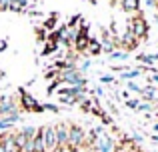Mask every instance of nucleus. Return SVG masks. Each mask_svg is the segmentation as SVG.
<instances>
[{"label": "nucleus", "mask_w": 158, "mask_h": 152, "mask_svg": "<svg viewBox=\"0 0 158 152\" xmlns=\"http://www.w3.org/2000/svg\"><path fill=\"white\" fill-rule=\"evenodd\" d=\"M56 24H58V14H56V12H52V14L48 16L46 20H44L42 28H44L46 32H52V30H56Z\"/></svg>", "instance_id": "17"}, {"label": "nucleus", "mask_w": 158, "mask_h": 152, "mask_svg": "<svg viewBox=\"0 0 158 152\" xmlns=\"http://www.w3.org/2000/svg\"><path fill=\"white\" fill-rule=\"evenodd\" d=\"M136 110H138V112H152V110H156V104H150V102H140Z\"/></svg>", "instance_id": "22"}, {"label": "nucleus", "mask_w": 158, "mask_h": 152, "mask_svg": "<svg viewBox=\"0 0 158 152\" xmlns=\"http://www.w3.org/2000/svg\"><path fill=\"white\" fill-rule=\"evenodd\" d=\"M42 108H44V110H48V112H54V114H56V112H60V108H58L56 104H50V102L42 104Z\"/></svg>", "instance_id": "25"}, {"label": "nucleus", "mask_w": 158, "mask_h": 152, "mask_svg": "<svg viewBox=\"0 0 158 152\" xmlns=\"http://www.w3.org/2000/svg\"><path fill=\"white\" fill-rule=\"evenodd\" d=\"M0 142H2L6 152H16V144H14V132H4L0 134Z\"/></svg>", "instance_id": "13"}, {"label": "nucleus", "mask_w": 158, "mask_h": 152, "mask_svg": "<svg viewBox=\"0 0 158 152\" xmlns=\"http://www.w3.org/2000/svg\"><path fill=\"white\" fill-rule=\"evenodd\" d=\"M44 78H48V80H58V70H54V68H50V70L44 74Z\"/></svg>", "instance_id": "28"}, {"label": "nucleus", "mask_w": 158, "mask_h": 152, "mask_svg": "<svg viewBox=\"0 0 158 152\" xmlns=\"http://www.w3.org/2000/svg\"><path fill=\"white\" fill-rule=\"evenodd\" d=\"M156 12H158V2H156Z\"/></svg>", "instance_id": "40"}, {"label": "nucleus", "mask_w": 158, "mask_h": 152, "mask_svg": "<svg viewBox=\"0 0 158 152\" xmlns=\"http://www.w3.org/2000/svg\"><path fill=\"white\" fill-rule=\"evenodd\" d=\"M32 152H46V146H44V126L38 128L36 136L32 138Z\"/></svg>", "instance_id": "12"}, {"label": "nucleus", "mask_w": 158, "mask_h": 152, "mask_svg": "<svg viewBox=\"0 0 158 152\" xmlns=\"http://www.w3.org/2000/svg\"><path fill=\"white\" fill-rule=\"evenodd\" d=\"M0 108H2V116L14 112V110H20L18 98H14V96H0Z\"/></svg>", "instance_id": "9"}, {"label": "nucleus", "mask_w": 158, "mask_h": 152, "mask_svg": "<svg viewBox=\"0 0 158 152\" xmlns=\"http://www.w3.org/2000/svg\"><path fill=\"white\" fill-rule=\"evenodd\" d=\"M90 38H92L90 34H80V32H78V38L74 40V48H76V52H86Z\"/></svg>", "instance_id": "14"}, {"label": "nucleus", "mask_w": 158, "mask_h": 152, "mask_svg": "<svg viewBox=\"0 0 158 152\" xmlns=\"http://www.w3.org/2000/svg\"><path fill=\"white\" fill-rule=\"evenodd\" d=\"M100 52H102V44L98 42V40L90 38V42H88V48H86V54H90V56H98Z\"/></svg>", "instance_id": "18"}, {"label": "nucleus", "mask_w": 158, "mask_h": 152, "mask_svg": "<svg viewBox=\"0 0 158 152\" xmlns=\"http://www.w3.org/2000/svg\"><path fill=\"white\" fill-rule=\"evenodd\" d=\"M136 60L142 64H146V66H152V64L158 62V52L156 54H144V52H140V54H136Z\"/></svg>", "instance_id": "16"}, {"label": "nucleus", "mask_w": 158, "mask_h": 152, "mask_svg": "<svg viewBox=\"0 0 158 152\" xmlns=\"http://www.w3.org/2000/svg\"><path fill=\"white\" fill-rule=\"evenodd\" d=\"M128 58V52L126 50H114L112 54H108V60L114 62V60H126Z\"/></svg>", "instance_id": "21"}, {"label": "nucleus", "mask_w": 158, "mask_h": 152, "mask_svg": "<svg viewBox=\"0 0 158 152\" xmlns=\"http://www.w3.org/2000/svg\"><path fill=\"white\" fill-rule=\"evenodd\" d=\"M36 38H38V42H40V44H42V42H46L48 32L44 30V28H36Z\"/></svg>", "instance_id": "23"}, {"label": "nucleus", "mask_w": 158, "mask_h": 152, "mask_svg": "<svg viewBox=\"0 0 158 152\" xmlns=\"http://www.w3.org/2000/svg\"><path fill=\"white\" fill-rule=\"evenodd\" d=\"M58 80H60V84H68V86H88V80L82 76V72L78 68H68V70L58 72Z\"/></svg>", "instance_id": "4"}, {"label": "nucleus", "mask_w": 158, "mask_h": 152, "mask_svg": "<svg viewBox=\"0 0 158 152\" xmlns=\"http://www.w3.org/2000/svg\"><path fill=\"white\" fill-rule=\"evenodd\" d=\"M0 118H2V108H0Z\"/></svg>", "instance_id": "39"}, {"label": "nucleus", "mask_w": 158, "mask_h": 152, "mask_svg": "<svg viewBox=\"0 0 158 152\" xmlns=\"http://www.w3.org/2000/svg\"><path fill=\"white\" fill-rule=\"evenodd\" d=\"M100 82H102V84H116V82H118V80H116V78L114 76H100Z\"/></svg>", "instance_id": "26"}, {"label": "nucleus", "mask_w": 158, "mask_h": 152, "mask_svg": "<svg viewBox=\"0 0 158 152\" xmlns=\"http://www.w3.org/2000/svg\"><path fill=\"white\" fill-rule=\"evenodd\" d=\"M44 146H46V152H58V140H56L54 124L44 126Z\"/></svg>", "instance_id": "5"}, {"label": "nucleus", "mask_w": 158, "mask_h": 152, "mask_svg": "<svg viewBox=\"0 0 158 152\" xmlns=\"http://www.w3.org/2000/svg\"><path fill=\"white\" fill-rule=\"evenodd\" d=\"M56 88H60V80H52L50 82V86H48V94H52Z\"/></svg>", "instance_id": "29"}, {"label": "nucleus", "mask_w": 158, "mask_h": 152, "mask_svg": "<svg viewBox=\"0 0 158 152\" xmlns=\"http://www.w3.org/2000/svg\"><path fill=\"white\" fill-rule=\"evenodd\" d=\"M8 128H12V124H8L4 118H0V130H8Z\"/></svg>", "instance_id": "31"}, {"label": "nucleus", "mask_w": 158, "mask_h": 152, "mask_svg": "<svg viewBox=\"0 0 158 152\" xmlns=\"http://www.w3.org/2000/svg\"><path fill=\"white\" fill-rule=\"evenodd\" d=\"M88 68H90V60H84V62L80 64V68H78V70H80V72H86Z\"/></svg>", "instance_id": "32"}, {"label": "nucleus", "mask_w": 158, "mask_h": 152, "mask_svg": "<svg viewBox=\"0 0 158 152\" xmlns=\"http://www.w3.org/2000/svg\"><path fill=\"white\" fill-rule=\"evenodd\" d=\"M28 138L24 136V132L22 130H16L14 132V144H16V152H24V148H26V144H28Z\"/></svg>", "instance_id": "15"}, {"label": "nucleus", "mask_w": 158, "mask_h": 152, "mask_svg": "<svg viewBox=\"0 0 158 152\" xmlns=\"http://www.w3.org/2000/svg\"><path fill=\"white\" fill-rule=\"evenodd\" d=\"M8 0H0V10H8Z\"/></svg>", "instance_id": "33"}, {"label": "nucleus", "mask_w": 158, "mask_h": 152, "mask_svg": "<svg viewBox=\"0 0 158 152\" xmlns=\"http://www.w3.org/2000/svg\"><path fill=\"white\" fill-rule=\"evenodd\" d=\"M126 30H130L132 34H134V38L138 40V42H142V40H146L150 26H148L146 18L142 16V12H138L134 18H130V20L126 22Z\"/></svg>", "instance_id": "1"}, {"label": "nucleus", "mask_w": 158, "mask_h": 152, "mask_svg": "<svg viewBox=\"0 0 158 152\" xmlns=\"http://www.w3.org/2000/svg\"><path fill=\"white\" fill-rule=\"evenodd\" d=\"M92 150H96V152H112L114 150V138L108 136L106 132H102L100 136H98V140H96V144H94Z\"/></svg>", "instance_id": "7"}, {"label": "nucleus", "mask_w": 158, "mask_h": 152, "mask_svg": "<svg viewBox=\"0 0 158 152\" xmlns=\"http://www.w3.org/2000/svg\"><path fill=\"white\" fill-rule=\"evenodd\" d=\"M112 2H114V4H116V2H118V4H120V2H122V0H112Z\"/></svg>", "instance_id": "38"}, {"label": "nucleus", "mask_w": 158, "mask_h": 152, "mask_svg": "<svg viewBox=\"0 0 158 152\" xmlns=\"http://www.w3.org/2000/svg\"><path fill=\"white\" fill-rule=\"evenodd\" d=\"M140 74H142V72H140V68H134V70H126V72H122V76H120V80H134V78L136 76H140Z\"/></svg>", "instance_id": "20"}, {"label": "nucleus", "mask_w": 158, "mask_h": 152, "mask_svg": "<svg viewBox=\"0 0 158 152\" xmlns=\"http://www.w3.org/2000/svg\"><path fill=\"white\" fill-rule=\"evenodd\" d=\"M120 10L126 14H138L140 12V0H122L120 2Z\"/></svg>", "instance_id": "11"}, {"label": "nucleus", "mask_w": 158, "mask_h": 152, "mask_svg": "<svg viewBox=\"0 0 158 152\" xmlns=\"http://www.w3.org/2000/svg\"><path fill=\"white\" fill-rule=\"evenodd\" d=\"M68 126H70V122H58V124H54L58 148H60V150L64 148V146H68Z\"/></svg>", "instance_id": "6"}, {"label": "nucleus", "mask_w": 158, "mask_h": 152, "mask_svg": "<svg viewBox=\"0 0 158 152\" xmlns=\"http://www.w3.org/2000/svg\"><path fill=\"white\" fill-rule=\"evenodd\" d=\"M126 88L130 90V92H136V94H140V90H142V88H140V86L136 84L134 80H128V82H126Z\"/></svg>", "instance_id": "24"}, {"label": "nucleus", "mask_w": 158, "mask_h": 152, "mask_svg": "<svg viewBox=\"0 0 158 152\" xmlns=\"http://www.w3.org/2000/svg\"><path fill=\"white\" fill-rule=\"evenodd\" d=\"M84 142H86V130L80 124L70 122V126H68V150L78 152L80 146H84Z\"/></svg>", "instance_id": "3"}, {"label": "nucleus", "mask_w": 158, "mask_h": 152, "mask_svg": "<svg viewBox=\"0 0 158 152\" xmlns=\"http://www.w3.org/2000/svg\"><path fill=\"white\" fill-rule=\"evenodd\" d=\"M154 134H158V122L154 124Z\"/></svg>", "instance_id": "37"}, {"label": "nucleus", "mask_w": 158, "mask_h": 152, "mask_svg": "<svg viewBox=\"0 0 158 152\" xmlns=\"http://www.w3.org/2000/svg\"><path fill=\"white\" fill-rule=\"evenodd\" d=\"M116 44H118V46L128 48V50H132V48H136L140 42L134 38V34H132L130 30H124V32H122V36H120V38H116Z\"/></svg>", "instance_id": "10"}, {"label": "nucleus", "mask_w": 158, "mask_h": 152, "mask_svg": "<svg viewBox=\"0 0 158 152\" xmlns=\"http://www.w3.org/2000/svg\"><path fill=\"white\" fill-rule=\"evenodd\" d=\"M100 120L102 122H104V124H108V126H112V124H114V122H112V118L110 116H108V114L104 112V114H102V116H100Z\"/></svg>", "instance_id": "30"}, {"label": "nucleus", "mask_w": 158, "mask_h": 152, "mask_svg": "<svg viewBox=\"0 0 158 152\" xmlns=\"http://www.w3.org/2000/svg\"><path fill=\"white\" fill-rule=\"evenodd\" d=\"M150 138H152V142H156V144H158V134H152Z\"/></svg>", "instance_id": "36"}, {"label": "nucleus", "mask_w": 158, "mask_h": 152, "mask_svg": "<svg viewBox=\"0 0 158 152\" xmlns=\"http://www.w3.org/2000/svg\"><path fill=\"white\" fill-rule=\"evenodd\" d=\"M150 82H156V84H158V72H156V74L150 78Z\"/></svg>", "instance_id": "35"}, {"label": "nucleus", "mask_w": 158, "mask_h": 152, "mask_svg": "<svg viewBox=\"0 0 158 152\" xmlns=\"http://www.w3.org/2000/svg\"><path fill=\"white\" fill-rule=\"evenodd\" d=\"M146 4H148L150 8H154V6H156V2H154V0H146Z\"/></svg>", "instance_id": "34"}, {"label": "nucleus", "mask_w": 158, "mask_h": 152, "mask_svg": "<svg viewBox=\"0 0 158 152\" xmlns=\"http://www.w3.org/2000/svg\"><path fill=\"white\" fill-rule=\"evenodd\" d=\"M138 96H140V102H150V104L158 106V88L156 86H152V84L144 86V88L140 90Z\"/></svg>", "instance_id": "8"}, {"label": "nucleus", "mask_w": 158, "mask_h": 152, "mask_svg": "<svg viewBox=\"0 0 158 152\" xmlns=\"http://www.w3.org/2000/svg\"><path fill=\"white\" fill-rule=\"evenodd\" d=\"M18 102H20V110H26L28 114H40L44 112L42 104H40L38 100H36L34 96H32L30 92H28L26 88H18Z\"/></svg>", "instance_id": "2"}, {"label": "nucleus", "mask_w": 158, "mask_h": 152, "mask_svg": "<svg viewBox=\"0 0 158 152\" xmlns=\"http://www.w3.org/2000/svg\"><path fill=\"white\" fill-rule=\"evenodd\" d=\"M138 104H140V98H130V100H126V106L128 108H138Z\"/></svg>", "instance_id": "27"}, {"label": "nucleus", "mask_w": 158, "mask_h": 152, "mask_svg": "<svg viewBox=\"0 0 158 152\" xmlns=\"http://www.w3.org/2000/svg\"><path fill=\"white\" fill-rule=\"evenodd\" d=\"M58 48H60V44L46 40V42H44V50H42V54H44V56H50V54H54V52L58 50Z\"/></svg>", "instance_id": "19"}]
</instances>
